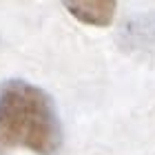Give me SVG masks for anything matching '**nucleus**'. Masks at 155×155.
Masks as SVG:
<instances>
[{"instance_id": "1", "label": "nucleus", "mask_w": 155, "mask_h": 155, "mask_svg": "<svg viewBox=\"0 0 155 155\" xmlns=\"http://www.w3.org/2000/svg\"><path fill=\"white\" fill-rule=\"evenodd\" d=\"M62 142V122L47 91L27 80L0 82V151L58 155Z\"/></svg>"}, {"instance_id": "2", "label": "nucleus", "mask_w": 155, "mask_h": 155, "mask_svg": "<svg viewBox=\"0 0 155 155\" xmlns=\"http://www.w3.org/2000/svg\"><path fill=\"white\" fill-rule=\"evenodd\" d=\"M115 42L124 53L140 58L155 55V11L137 13L124 20L117 29Z\"/></svg>"}, {"instance_id": "3", "label": "nucleus", "mask_w": 155, "mask_h": 155, "mask_svg": "<svg viewBox=\"0 0 155 155\" xmlns=\"http://www.w3.org/2000/svg\"><path fill=\"white\" fill-rule=\"evenodd\" d=\"M75 20L89 27H109L115 18L117 0H60Z\"/></svg>"}]
</instances>
